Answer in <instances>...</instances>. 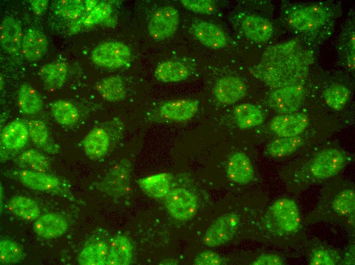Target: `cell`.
<instances>
[{
    "instance_id": "1",
    "label": "cell",
    "mask_w": 355,
    "mask_h": 265,
    "mask_svg": "<svg viewBox=\"0 0 355 265\" xmlns=\"http://www.w3.org/2000/svg\"><path fill=\"white\" fill-rule=\"evenodd\" d=\"M314 57L297 40L269 46L261 61L249 68L256 78L275 89L298 84L308 74Z\"/></svg>"
},
{
    "instance_id": "2",
    "label": "cell",
    "mask_w": 355,
    "mask_h": 265,
    "mask_svg": "<svg viewBox=\"0 0 355 265\" xmlns=\"http://www.w3.org/2000/svg\"><path fill=\"white\" fill-rule=\"evenodd\" d=\"M261 226L276 244L294 247L306 240V233L300 209L296 201L290 197L275 200L265 210Z\"/></svg>"
},
{
    "instance_id": "3",
    "label": "cell",
    "mask_w": 355,
    "mask_h": 265,
    "mask_svg": "<svg viewBox=\"0 0 355 265\" xmlns=\"http://www.w3.org/2000/svg\"><path fill=\"white\" fill-rule=\"evenodd\" d=\"M354 187L341 184L324 189L316 207L302 219V223L305 226L318 222L338 223L354 238Z\"/></svg>"
},
{
    "instance_id": "4",
    "label": "cell",
    "mask_w": 355,
    "mask_h": 265,
    "mask_svg": "<svg viewBox=\"0 0 355 265\" xmlns=\"http://www.w3.org/2000/svg\"><path fill=\"white\" fill-rule=\"evenodd\" d=\"M239 213L231 212L217 218L210 225L203 236V243L213 247L222 245L232 240L241 226Z\"/></svg>"
},
{
    "instance_id": "5",
    "label": "cell",
    "mask_w": 355,
    "mask_h": 265,
    "mask_svg": "<svg viewBox=\"0 0 355 265\" xmlns=\"http://www.w3.org/2000/svg\"><path fill=\"white\" fill-rule=\"evenodd\" d=\"M132 169L130 161L121 160L110 169L98 183V189L111 197L123 196L130 186Z\"/></svg>"
},
{
    "instance_id": "6",
    "label": "cell",
    "mask_w": 355,
    "mask_h": 265,
    "mask_svg": "<svg viewBox=\"0 0 355 265\" xmlns=\"http://www.w3.org/2000/svg\"><path fill=\"white\" fill-rule=\"evenodd\" d=\"M131 51L129 46L118 41H107L99 44L92 51L91 58L97 65L116 68L130 61Z\"/></svg>"
},
{
    "instance_id": "7",
    "label": "cell",
    "mask_w": 355,
    "mask_h": 265,
    "mask_svg": "<svg viewBox=\"0 0 355 265\" xmlns=\"http://www.w3.org/2000/svg\"><path fill=\"white\" fill-rule=\"evenodd\" d=\"M303 97V88L298 83L275 89L269 95L268 103L280 114H290L300 109Z\"/></svg>"
},
{
    "instance_id": "8",
    "label": "cell",
    "mask_w": 355,
    "mask_h": 265,
    "mask_svg": "<svg viewBox=\"0 0 355 265\" xmlns=\"http://www.w3.org/2000/svg\"><path fill=\"white\" fill-rule=\"evenodd\" d=\"M179 21V13L176 9L171 6L161 7L154 13L149 21L148 34L155 40H165L175 33Z\"/></svg>"
},
{
    "instance_id": "9",
    "label": "cell",
    "mask_w": 355,
    "mask_h": 265,
    "mask_svg": "<svg viewBox=\"0 0 355 265\" xmlns=\"http://www.w3.org/2000/svg\"><path fill=\"white\" fill-rule=\"evenodd\" d=\"M165 204L169 214L180 220L193 217L198 206L195 196L184 188L170 190L165 197Z\"/></svg>"
},
{
    "instance_id": "10",
    "label": "cell",
    "mask_w": 355,
    "mask_h": 265,
    "mask_svg": "<svg viewBox=\"0 0 355 265\" xmlns=\"http://www.w3.org/2000/svg\"><path fill=\"white\" fill-rule=\"evenodd\" d=\"M327 18L324 8L312 5L293 10L288 16V23L300 32L313 31L322 26Z\"/></svg>"
},
{
    "instance_id": "11",
    "label": "cell",
    "mask_w": 355,
    "mask_h": 265,
    "mask_svg": "<svg viewBox=\"0 0 355 265\" xmlns=\"http://www.w3.org/2000/svg\"><path fill=\"white\" fill-rule=\"evenodd\" d=\"M12 174L22 184L36 191L60 193L64 187L58 177L45 172L22 170L13 172Z\"/></svg>"
},
{
    "instance_id": "12",
    "label": "cell",
    "mask_w": 355,
    "mask_h": 265,
    "mask_svg": "<svg viewBox=\"0 0 355 265\" xmlns=\"http://www.w3.org/2000/svg\"><path fill=\"white\" fill-rule=\"evenodd\" d=\"M307 263L310 265L340 264L343 251L315 238L306 242Z\"/></svg>"
},
{
    "instance_id": "13",
    "label": "cell",
    "mask_w": 355,
    "mask_h": 265,
    "mask_svg": "<svg viewBox=\"0 0 355 265\" xmlns=\"http://www.w3.org/2000/svg\"><path fill=\"white\" fill-rule=\"evenodd\" d=\"M247 87L240 77L227 76L217 81L214 87L213 93L215 98L220 103L231 105L245 96Z\"/></svg>"
},
{
    "instance_id": "14",
    "label": "cell",
    "mask_w": 355,
    "mask_h": 265,
    "mask_svg": "<svg viewBox=\"0 0 355 265\" xmlns=\"http://www.w3.org/2000/svg\"><path fill=\"white\" fill-rule=\"evenodd\" d=\"M309 124L307 116L301 113L280 114L271 121L269 127L280 137L297 136Z\"/></svg>"
},
{
    "instance_id": "15",
    "label": "cell",
    "mask_w": 355,
    "mask_h": 265,
    "mask_svg": "<svg viewBox=\"0 0 355 265\" xmlns=\"http://www.w3.org/2000/svg\"><path fill=\"white\" fill-rule=\"evenodd\" d=\"M226 174L232 182L242 186L249 184L255 177L251 160L242 151L236 152L230 156L227 164Z\"/></svg>"
},
{
    "instance_id": "16",
    "label": "cell",
    "mask_w": 355,
    "mask_h": 265,
    "mask_svg": "<svg viewBox=\"0 0 355 265\" xmlns=\"http://www.w3.org/2000/svg\"><path fill=\"white\" fill-rule=\"evenodd\" d=\"M191 30L195 38L201 44L210 48H222L227 44L226 37L223 31L210 22L200 21L195 22Z\"/></svg>"
},
{
    "instance_id": "17",
    "label": "cell",
    "mask_w": 355,
    "mask_h": 265,
    "mask_svg": "<svg viewBox=\"0 0 355 265\" xmlns=\"http://www.w3.org/2000/svg\"><path fill=\"white\" fill-rule=\"evenodd\" d=\"M199 102L195 99H182L163 103L159 109L160 115L173 121H184L191 119L197 113Z\"/></svg>"
},
{
    "instance_id": "18",
    "label": "cell",
    "mask_w": 355,
    "mask_h": 265,
    "mask_svg": "<svg viewBox=\"0 0 355 265\" xmlns=\"http://www.w3.org/2000/svg\"><path fill=\"white\" fill-rule=\"evenodd\" d=\"M22 37L19 22L12 17H5L0 25V42L2 48L10 54L17 53L21 49Z\"/></svg>"
},
{
    "instance_id": "19",
    "label": "cell",
    "mask_w": 355,
    "mask_h": 265,
    "mask_svg": "<svg viewBox=\"0 0 355 265\" xmlns=\"http://www.w3.org/2000/svg\"><path fill=\"white\" fill-rule=\"evenodd\" d=\"M48 43L41 31L30 29L22 37L21 51L24 58L29 61L40 60L47 52Z\"/></svg>"
},
{
    "instance_id": "20",
    "label": "cell",
    "mask_w": 355,
    "mask_h": 265,
    "mask_svg": "<svg viewBox=\"0 0 355 265\" xmlns=\"http://www.w3.org/2000/svg\"><path fill=\"white\" fill-rule=\"evenodd\" d=\"M68 224L61 215L49 213L39 218L33 225L34 232L45 239L57 238L67 230Z\"/></svg>"
},
{
    "instance_id": "21",
    "label": "cell",
    "mask_w": 355,
    "mask_h": 265,
    "mask_svg": "<svg viewBox=\"0 0 355 265\" xmlns=\"http://www.w3.org/2000/svg\"><path fill=\"white\" fill-rule=\"evenodd\" d=\"M241 29L247 38L258 43L267 41L273 34V26L270 22L263 17L255 15L244 17Z\"/></svg>"
},
{
    "instance_id": "22",
    "label": "cell",
    "mask_w": 355,
    "mask_h": 265,
    "mask_svg": "<svg viewBox=\"0 0 355 265\" xmlns=\"http://www.w3.org/2000/svg\"><path fill=\"white\" fill-rule=\"evenodd\" d=\"M109 145V135L102 127H96L91 130L82 141L85 154L93 160H97L104 156L108 150Z\"/></svg>"
},
{
    "instance_id": "23",
    "label": "cell",
    "mask_w": 355,
    "mask_h": 265,
    "mask_svg": "<svg viewBox=\"0 0 355 265\" xmlns=\"http://www.w3.org/2000/svg\"><path fill=\"white\" fill-rule=\"evenodd\" d=\"M29 138L27 124L20 120H14L3 128L1 138L3 144L10 150L23 147Z\"/></svg>"
},
{
    "instance_id": "24",
    "label": "cell",
    "mask_w": 355,
    "mask_h": 265,
    "mask_svg": "<svg viewBox=\"0 0 355 265\" xmlns=\"http://www.w3.org/2000/svg\"><path fill=\"white\" fill-rule=\"evenodd\" d=\"M132 257V246L127 237L117 235L111 239L106 264H129Z\"/></svg>"
},
{
    "instance_id": "25",
    "label": "cell",
    "mask_w": 355,
    "mask_h": 265,
    "mask_svg": "<svg viewBox=\"0 0 355 265\" xmlns=\"http://www.w3.org/2000/svg\"><path fill=\"white\" fill-rule=\"evenodd\" d=\"M170 174L163 173L141 178L137 182L145 194L159 198L165 197L170 191Z\"/></svg>"
},
{
    "instance_id": "26",
    "label": "cell",
    "mask_w": 355,
    "mask_h": 265,
    "mask_svg": "<svg viewBox=\"0 0 355 265\" xmlns=\"http://www.w3.org/2000/svg\"><path fill=\"white\" fill-rule=\"evenodd\" d=\"M68 67L62 62H54L42 66L39 75L44 85L50 90L62 87L67 76Z\"/></svg>"
},
{
    "instance_id": "27",
    "label": "cell",
    "mask_w": 355,
    "mask_h": 265,
    "mask_svg": "<svg viewBox=\"0 0 355 265\" xmlns=\"http://www.w3.org/2000/svg\"><path fill=\"white\" fill-rule=\"evenodd\" d=\"M303 140L299 136L280 137L270 141L267 145L265 153L275 158L291 155L301 147Z\"/></svg>"
},
{
    "instance_id": "28",
    "label": "cell",
    "mask_w": 355,
    "mask_h": 265,
    "mask_svg": "<svg viewBox=\"0 0 355 265\" xmlns=\"http://www.w3.org/2000/svg\"><path fill=\"white\" fill-rule=\"evenodd\" d=\"M234 115L237 125L241 129H248L262 124L264 115L256 105L244 103L236 106Z\"/></svg>"
},
{
    "instance_id": "29",
    "label": "cell",
    "mask_w": 355,
    "mask_h": 265,
    "mask_svg": "<svg viewBox=\"0 0 355 265\" xmlns=\"http://www.w3.org/2000/svg\"><path fill=\"white\" fill-rule=\"evenodd\" d=\"M109 247L104 241H97L86 246L78 256V262L82 265L106 264Z\"/></svg>"
},
{
    "instance_id": "30",
    "label": "cell",
    "mask_w": 355,
    "mask_h": 265,
    "mask_svg": "<svg viewBox=\"0 0 355 265\" xmlns=\"http://www.w3.org/2000/svg\"><path fill=\"white\" fill-rule=\"evenodd\" d=\"M17 103L21 113L27 115L38 113L43 107L42 99L37 91L26 83L22 84L19 88Z\"/></svg>"
},
{
    "instance_id": "31",
    "label": "cell",
    "mask_w": 355,
    "mask_h": 265,
    "mask_svg": "<svg viewBox=\"0 0 355 265\" xmlns=\"http://www.w3.org/2000/svg\"><path fill=\"white\" fill-rule=\"evenodd\" d=\"M189 74L188 68L176 61H166L159 64L155 70L156 78L162 83H175L183 81Z\"/></svg>"
},
{
    "instance_id": "32",
    "label": "cell",
    "mask_w": 355,
    "mask_h": 265,
    "mask_svg": "<svg viewBox=\"0 0 355 265\" xmlns=\"http://www.w3.org/2000/svg\"><path fill=\"white\" fill-rule=\"evenodd\" d=\"M96 90L105 100L109 102L121 101L126 95L124 84L119 76H111L101 80L96 86Z\"/></svg>"
},
{
    "instance_id": "33",
    "label": "cell",
    "mask_w": 355,
    "mask_h": 265,
    "mask_svg": "<svg viewBox=\"0 0 355 265\" xmlns=\"http://www.w3.org/2000/svg\"><path fill=\"white\" fill-rule=\"evenodd\" d=\"M29 137L33 143L49 153L57 151L56 145L50 140L48 129L44 122L40 120H30L27 123Z\"/></svg>"
},
{
    "instance_id": "34",
    "label": "cell",
    "mask_w": 355,
    "mask_h": 265,
    "mask_svg": "<svg viewBox=\"0 0 355 265\" xmlns=\"http://www.w3.org/2000/svg\"><path fill=\"white\" fill-rule=\"evenodd\" d=\"M8 207L13 214L26 220H34L40 214V208L37 203L24 196L13 197L9 200Z\"/></svg>"
},
{
    "instance_id": "35",
    "label": "cell",
    "mask_w": 355,
    "mask_h": 265,
    "mask_svg": "<svg viewBox=\"0 0 355 265\" xmlns=\"http://www.w3.org/2000/svg\"><path fill=\"white\" fill-rule=\"evenodd\" d=\"M51 112L54 119L60 125L69 126L75 123L79 118V112L75 106L65 100L53 102Z\"/></svg>"
},
{
    "instance_id": "36",
    "label": "cell",
    "mask_w": 355,
    "mask_h": 265,
    "mask_svg": "<svg viewBox=\"0 0 355 265\" xmlns=\"http://www.w3.org/2000/svg\"><path fill=\"white\" fill-rule=\"evenodd\" d=\"M53 10L59 16L81 24L84 12V3L78 0H61L55 2Z\"/></svg>"
},
{
    "instance_id": "37",
    "label": "cell",
    "mask_w": 355,
    "mask_h": 265,
    "mask_svg": "<svg viewBox=\"0 0 355 265\" xmlns=\"http://www.w3.org/2000/svg\"><path fill=\"white\" fill-rule=\"evenodd\" d=\"M323 97L329 107L340 111L343 109L348 100L349 91L345 85L334 84L325 89Z\"/></svg>"
},
{
    "instance_id": "38",
    "label": "cell",
    "mask_w": 355,
    "mask_h": 265,
    "mask_svg": "<svg viewBox=\"0 0 355 265\" xmlns=\"http://www.w3.org/2000/svg\"><path fill=\"white\" fill-rule=\"evenodd\" d=\"M22 248L15 242L4 239L0 242V261L2 264H11L20 262L23 258Z\"/></svg>"
},
{
    "instance_id": "39",
    "label": "cell",
    "mask_w": 355,
    "mask_h": 265,
    "mask_svg": "<svg viewBox=\"0 0 355 265\" xmlns=\"http://www.w3.org/2000/svg\"><path fill=\"white\" fill-rule=\"evenodd\" d=\"M19 160L31 170L46 173L49 169V163L46 156L34 149L23 151L19 156Z\"/></svg>"
},
{
    "instance_id": "40",
    "label": "cell",
    "mask_w": 355,
    "mask_h": 265,
    "mask_svg": "<svg viewBox=\"0 0 355 265\" xmlns=\"http://www.w3.org/2000/svg\"><path fill=\"white\" fill-rule=\"evenodd\" d=\"M112 13L111 6L105 2H98L94 8L89 13H85L82 19L81 24L89 26L99 22L107 21Z\"/></svg>"
},
{
    "instance_id": "41",
    "label": "cell",
    "mask_w": 355,
    "mask_h": 265,
    "mask_svg": "<svg viewBox=\"0 0 355 265\" xmlns=\"http://www.w3.org/2000/svg\"><path fill=\"white\" fill-rule=\"evenodd\" d=\"M181 4L186 9L200 14H211L215 10V4L211 0H182Z\"/></svg>"
},
{
    "instance_id": "42",
    "label": "cell",
    "mask_w": 355,
    "mask_h": 265,
    "mask_svg": "<svg viewBox=\"0 0 355 265\" xmlns=\"http://www.w3.org/2000/svg\"><path fill=\"white\" fill-rule=\"evenodd\" d=\"M222 261V258L217 253L211 250H205L196 256L193 262L196 265H220Z\"/></svg>"
},
{
    "instance_id": "43",
    "label": "cell",
    "mask_w": 355,
    "mask_h": 265,
    "mask_svg": "<svg viewBox=\"0 0 355 265\" xmlns=\"http://www.w3.org/2000/svg\"><path fill=\"white\" fill-rule=\"evenodd\" d=\"M354 238H352L345 251H343L340 264H354Z\"/></svg>"
},
{
    "instance_id": "44",
    "label": "cell",
    "mask_w": 355,
    "mask_h": 265,
    "mask_svg": "<svg viewBox=\"0 0 355 265\" xmlns=\"http://www.w3.org/2000/svg\"><path fill=\"white\" fill-rule=\"evenodd\" d=\"M30 3L33 11L37 15L43 14L48 6L47 0H31Z\"/></svg>"
},
{
    "instance_id": "45",
    "label": "cell",
    "mask_w": 355,
    "mask_h": 265,
    "mask_svg": "<svg viewBox=\"0 0 355 265\" xmlns=\"http://www.w3.org/2000/svg\"><path fill=\"white\" fill-rule=\"evenodd\" d=\"M347 63L350 69H354V52H351L348 55Z\"/></svg>"
},
{
    "instance_id": "46",
    "label": "cell",
    "mask_w": 355,
    "mask_h": 265,
    "mask_svg": "<svg viewBox=\"0 0 355 265\" xmlns=\"http://www.w3.org/2000/svg\"><path fill=\"white\" fill-rule=\"evenodd\" d=\"M4 80L3 76L1 74V90H2L4 87Z\"/></svg>"
}]
</instances>
